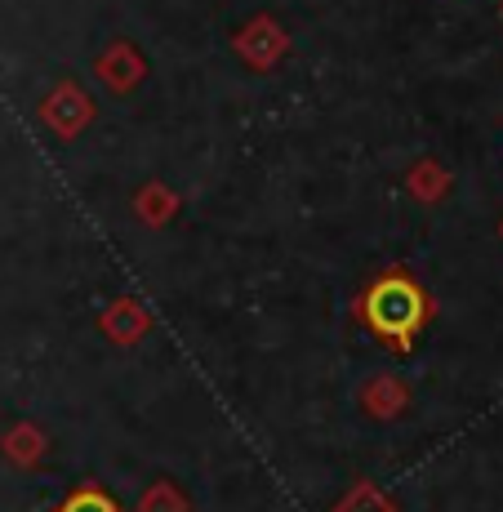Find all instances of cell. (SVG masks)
Instances as JSON below:
<instances>
[{"instance_id": "1", "label": "cell", "mask_w": 503, "mask_h": 512, "mask_svg": "<svg viewBox=\"0 0 503 512\" xmlns=\"http://www.w3.org/2000/svg\"><path fill=\"white\" fill-rule=\"evenodd\" d=\"M357 308H361V321L370 326L374 339H383L397 352L414 348V339H419L432 317V303H428V294H423V285L401 268L374 277Z\"/></svg>"}, {"instance_id": "2", "label": "cell", "mask_w": 503, "mask_h": 512, "mask_svg": "<svg viewBox=\"0 0 503 512\" xmlns=\"http://www.w3.org/2000/svg\"><path fill=\"white\" fill-rule=\"evenodd\" d=\"M41 116H45V125L54 134H63V139H76V134H81L85 125L94 121V103L85 98V90H76L72 81H63L41 103Z\"/></svg>"}, {"instance_id": "3", "label": "cell", "mask_w": 503, "mask_h": 512, "mask_svg": "<svg viewBox=\"0 0 503 512\" xmlns=\"http://www.w3.org/2000/svg\"><path fill=\"white\" fill-rule=\"evenodd\" d=\"M285 49H290V41H285V32L272 23V18H254L250 27L236 32V54H241L250 67H259V72L272 63H281Z\"/></svg>"}, {"instance_id": "4", "label": "cell", "mask_w": 503, "mask_h": 512, "mask_svg": "<svg viewBox=\"0 0 503 512\" xmlns=\"http://www.w3.org/2000/svg\"><path fill=\"white\" fill-rule=\"evenodd\" d=\"M143 72H147V67H143V58H138V49H134L130 41H116L103 58H98V81H103L112 94H130V90H138Z\"/></svg>"}, {"instance_id": "5", "label": "cell", "mask_w": 503, "mask_h": 512, "mask_svg": "<svg viewBox=\"0 0 503 512\" xmlns=\"http://www.w3.org/2000/svg\"><path fill=\"white\" fill-rule=\"evenodd\" d=\"M147 330H152V317H147L134 299H121L103 312V334L112 343H138Z\"/></svg>"}, {"instance_id": "6", "label": "cell", "mask_w": 503, "mask_h": 512, "mask_svg": "<svg viewBox=\"0 0 503 512\" xmlns=\"http://www.w3.org/2000/svg\"><path fill=\"white\" fill-rule=\"evenodd\" d=\"M361 401H366L370 415L392 419V415H401V410H406V383H397L392 374H379V379H370V383H366Z\"/></svg>"}, {"instance_id": "7", "label": "cell", "mask_w": 503, "mask_h": 512, "mask_svg": "<svg viewBox=\"0 0 503 512\" xmlns=\"http://www.w3.org/2000/svg\"><path fill=\"white\" fill-rule=\"evenodd\" d=\"M134 210H138V219H143V223L165 228V223H170V214L179 210V196H174L165 183H147L143 192L134 196Z\"/></svg>"}, {"instance_id": "8", "label": "cell", "mask_w": 503, "mask_h": 512, "mask_svg": "<svg viewBox=\"0 0 503 512\" xmlns=\"http://www.w3.org/2000/svg\"><path fill=\"white\" fill-rule=\"evenodd\" d=\"M406 187H410L414 201H428V205H432V201H441V196L450 192V174L441 170L437 161H419V165H414V170L406 174Z\"/></svg>"}, {"instance_id": "9", "label": "cell", "mask_w": 503, "mask_h": 512, "mask_svg": "<svg viewBox=\"0 0 503 512\" xmlns=\"http://www.w3.org/2000/svg\"><path fill=\"white\" fill-rule=\"evenodd\" d=\"M5 455L14 459L18 468H32L36 459L45 455V432H36L32 423H18V428L5 437Z\"/></svg>"}, {"instance_id": "10", "label": "cell", "mask_w": 503, "mask_h": 512, "mask_svg": "<svg viewBox=\"0 0 503 512\" xmlns=\"http://www.w3.org/2000/svg\"><path fill=\"white\" fill-rule=\"evenodd\" d=\"M334 512H397L388 495H383L379 486H370V481H361V486H352L348 495L334 504Z\"/></svg>"}, {"instance_id": "11", "label": "cell", "mask_w": 503, "mask_h": 512, "mask_svg": "<svg viewBox=\"0 0 503 512\" xmlns=\"http://www.w3.org/2000/svg\"><path fill=\"white\" fill-rule=\"evenodd\" d=\"M54 512H121V504H116V499L107 495V490L85 486V490H76V495H67Z\"/></svg>"}, {"instance_id": "12", "label": "cell", "mask_w": 503, "mask_h": 512, "mask_svg": "<svg viewBox=\"0 0 503 512\" xmlns=\"http://www.w3.org/2000/svg\"><path fill=\"white\" fill-rule=\"evenodd\" d=\"M138 512H187V499L170 486V481H156L152 490H143V499H138Z\"/></svg>"}, {"instance_id": "13", "label": "cell", "mask_w": 503, "mask_h": 512, "mask_svg": "<svg viewBox=\"0 0 503 512\" xmlns=\"http://www.w3.org/2000/svg\"><path fill=\"white\" fill-rule=\"evenodd\" d=\"M499 232H503V228H499Z\"/></svg>"}]
</instances>
